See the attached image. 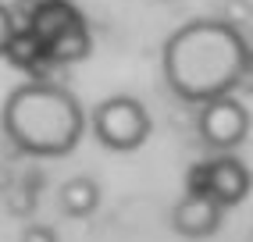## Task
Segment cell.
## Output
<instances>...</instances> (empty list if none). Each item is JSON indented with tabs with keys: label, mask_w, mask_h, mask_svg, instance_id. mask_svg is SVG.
<instances>
[{
	"label": "cell",
	"mask_w": 253,
	"mask_h": 242,
	"mask_svg": "<svg viewBox=\"0 0 253 242\" xmlns=\"http://www.w3.org/2000/svg\"><path fill=\"white\" fill-rule=\"evenodd\" d=\"M161 68L185 103L235 93L250 75V46L228 18H193L164 40Z\"/></svg>",
	"instance_id": "obj_1"
},
{
	"label": "cell",
	"mask_w": 253,
	"mask_h": 242,
	"mask_svg": "<svg viewBox=\"0 0 253 242\" xmlns=\"http://www.w3.org/2000/svg\"><path fill=\"white\" fill-rule=\"evenodd\" d=\"M4 135L29 157H68L86 135V111L57 82H22L0 111Z\"/></svg>",
	"instance_id": "obj_2"
},
{
	"label": "cell",
	"mask_w": 253,
	"mask_h": 242,
	"mask_svg": "<svg viewBox=\"0 0 253 242\" xmlns=\"http://www.w3.org/2000/svg\"><path fill=\"white\" fill-rule=\"evenodd\" d=\"M89 128L96 135V143L104 150H114V153H132L139 150L146 139H150V111L136 96H107L93 107V118H89Z\"/></svg>",
	"instance_id": "obj_3"
},
{
	"label": "cell",
	"mask_w": 253,
	"mask_h": 242,
	"mask_svg": "<svg viewBox=\"0 0 253 242\" xmlns=\"http://www.w3.org/2000/svg\"><path fill=\"white\" fill-rule=\"evenodd\" d=\"M196 132L211 150L232 153L235 146H243L246 135H250V111L243 107V100H235L232 93L204 100V103H196Z\"/></svg>",
	"instance_id": "obj_4"
},
{
	"label": "cell",
	"mask_w": 253,
	"mask_h": 242,
	"mask_svg": "<svg viewBox=\"0 0 253 242\" xmlns=\"http://www.w3.org/2000/svg\"><path fill=\"white\" fill-rule=\"evenodd\" d=\"M253 189V175L250 167L232 157V153H217V157L196 164L189 171V193H207L211 200H217L228 210V206H239Z\"/></svg>",
	"instance_id": "obj_5"
},
{
	"label": "cell",
	"mask_w": 253,
	"mask_h": 242,
	"mask_svg": "<svg viewBox=\"0 0 253 242\" xmlns=\"http://www.w3.org/2000/svg\"><path fill=\"white\" fill-rule=\"evenodd\" d=\"M225 221V206L211 200L207 193H189L185 189V196L171 206V228L182 235V239H211L217 228H221Z\"/></svg>",
	"instance_id": "obj_6"
},
{
	"label": "cell",
	"mask_w": 253,
	"mask_h": 242,
	"mask_svg": "<svg viewBox=\"0 0 253 242\" xmlns=\"http://www.w3.org/2000/svg\"><path fill=\"white\" fill-rule=\"evenodd\" d=\"M82 22V14L68 4V0H36V7L29 11L25 29H32L43 43H50L54 36H61L64 29H72Z\"/></svg>",
	"instance_id": "obj_7"
},
{
	"label": "cell",
	"mask_w": 253,
	"mask_h": 242,
	"mask_svg": "<svg viewBox=\"0 0 253 242\" xmlns=\"http://www.w3.org/2000/svg\"><path fill=\"white\" fill-rule=\"evenodd\" d=\"M57 203H61V214L72 217V221H86L96 214L100 206V185L86 175H75L57 189Z\"/></svg>",
	"instance_id": "obj_8"
},
{
	"label": "cell",
	"mask_w": 253,
	"mask_h": 242,
	"mask_svg": "<svg viewBox=\"0 0 253 242\" xmlns=\"http://www.w3.org/2000/svg\"><path fill=\"white\" fill-rule=\"evenodd\" d=\"M7 57L18 64V68H25V72H43L46 64H54L50 61V50H46V43L36 36L32 29H18L14 32V40H11V46H7Z\"/></svg>",
	"instance_id": "obj_9"
},
{
	"label": "cell",
	"mask_w": 253,
	"mask_h": 242,
	"mask_svg": "<svg viewBox=\"0 0 253 242\" xmlns=\"http://www.w3.org/2000/svg\"><path fill=\"white\" fill-rule=\"evenodd\" d=\"M46 50H50V61H54V64H75V61H82V57H89L93 40H89L86 22L64 29L61 36H54V40L46 43Z\"/></svg>",
	"instance_id": "obj_10"
},
{
	"label": "cell",
	"mask_w": 253,
	"mask_h": 242,
	"mask_svg": "<svg viewBox=\"0 0 253 242\" xmlns=\"http://www.w3.org/2000/svg\"><path fill=\"white\" fill-rule=\"evenodd\" d=\"M18 242H61V235L54 232V224H43V221H32L22 228Z\"/></svg>",
	"instance_id": "obj_11"
},
{
	"label": "cell",
	"mask_w": 253,
	"mask_h": 242,
	"mask_svg": "<svg viewBox=\"0 0 253 242\" xmlns=\"http://www.w3.org/2000/svg\"><path fill=\"white\" fill-rule=\"evenodd\" d=\"M14 32H18V18L11 14L7 4H0V57L7 54V46H11V40H14Z\"/></svg>",
	"instance_id": "obj_12"
},
{
	"label": "cell",
	"mask_w": 253,
	"mask_h": 242,
	"mask_svg": "<svg viewBox=\"0 0 253 242\" xmlns=\"http://www.w3.org/2000/svg\"><path fill=\"white\" fill-rule=\"evenodd\" d=\"M250 72H253V46H250Z\"/></svg>",
	"instance_id": "obj_13"
}]
</instances>
